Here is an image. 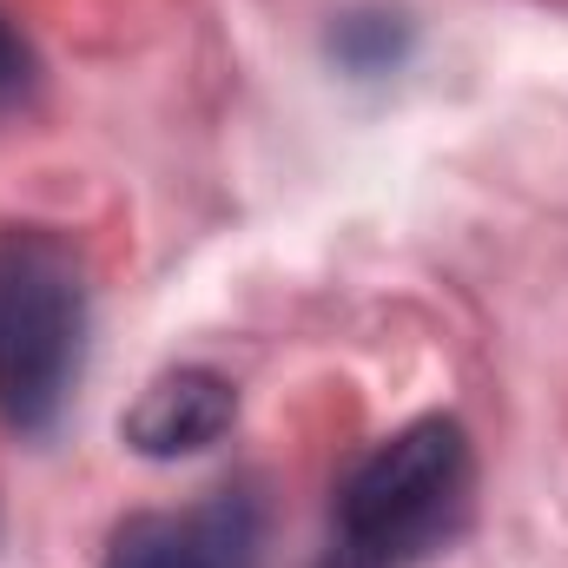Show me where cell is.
I'll use <instances>...</instances> for the list:
<instances>
[{"mask_svg":"<svg viewBox=\"0 0 568 568\" xmlns=\"http://www.w3.org/2000/svg\"><path fill=\"white\" fill-rule=\"evenodd\" d=\"M469 489V436L456 417H417L404 424L337 496V536L410 562L436 549L463 509Z\"/></svg>","mask_w":568,"mask_h":568,"instance_id":"obj_2","label":"cell"},{"mask_svg":"<svg viewBox=\"0 0 568 568\" xmlns=\"http://www.w3.org/2000/svg\"><path fill=\"white\" fill-rule=\"evenodd\" d=\"M252 496H212L185 516H126L106 542V568H252L258 562Z\"/></svg>","mask_w":568,"mask_h":568,"instance_id":"obj_3","label":"cell"},{"mask_svg":"<svg viewBox=\"0 0 568 568\" xmlns=\"http://www.w3.org/2000/svg\"><path fill=\"white\" fill-rule=\"evenodd\" d=\"M232 417H239V390H232L219 371L185 364V371L152 377L120 429H126V443H133L140 456L172 463V456H199V449H212V443L232 429Z\"/></svg>","mask_w":568,"mask_h":568,"instance_id":"obj_4","label":"cell"},{"mask_svg":"<svg viewBox=\"0 0 568 568\" xmlns=\"http://www.w3.org/2000/svg\"><path fill=\"white\" fill-rule=\"evenodd\" d=\"M324 47H331V60H337L351 80H384V73H397V67L410 60L417 33H410V20L390 13V7H357V13H344V20L331 27Z\"/></svg>","mask_w":568,"mask_h":568,"instance_id":"obj_5","label":"cell"},{"mask_svg":"<svg viewBox=\"0 0 568 568\" xmlns=\"http://www.w3.org/2000/svg\"><path fill=\"white\" fill-rule=\"evenodd\" d=\"M87 357V278L80 258L47 232L0 245V417L47 429Z\"/></svg>","mask_w":568,"mask_h":568,"instance_id":"obj_1","label":"cell"},{"mask_svg":"<svg viewBox=\"0 0 568 568\" xmlns=\"http://www.w3.org/2000/svg\"><path fill=\"white\" fill-rule=\"evenodd\" d=\"M317 568H397V562L377 556V549H364V542H351V536H337V542L317 556Z\"/></svg>","mask_w":568,"mask_h":568,"instance_id":"obj_7","label":"cell"},{"mask_svg":"<svg viewBox=\"0 0 568 568\" xmlns=\"http://www.w3.org/2000/svg\"><path fill=\"white\" fill-rule=\"evenodd\" d=\"M33 80H40L33 47H27V33L0 13V120H7V113H20V106L33 100Z\"/></svg>","mask_w":568,"mask_h":568,"instance_id":"obj_6","label":"cell"}]
</instances>
